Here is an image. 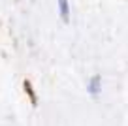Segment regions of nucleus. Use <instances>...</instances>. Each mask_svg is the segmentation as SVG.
Listing matches in <instances>:
<instances>
[{"instance_id":"nucleus-1","label":"nucleus","mask_w":128,"mask_h":126,"mask_svg":"<svg viewBox=\"0 0 128 126\" xmlns=\"http://www.w3.org/2000/svg\"><path fill=\"white\" fill-rule=\"evenodd\" d=\"M58 12H60L62 21L70 19V4H68V0H58Z\"/></svg>"},{"instance_id":"nucleus-2","label":"nucleus","mask_w":128,"mask_h":126,"mask_svg":"<svg viewBox=\"0 0 128 126\" xmlns=\"http://www.w3.org/2000/svg\"><path fill=\"white\" fill-rule=\"evenodd\" d=\"M102 81H100V77H92L90 79V83H88V94H100V90H102Z\"/></svg>"}]
</instances>
